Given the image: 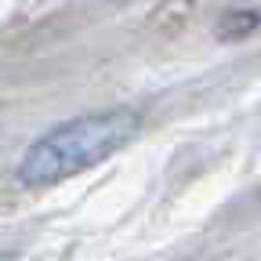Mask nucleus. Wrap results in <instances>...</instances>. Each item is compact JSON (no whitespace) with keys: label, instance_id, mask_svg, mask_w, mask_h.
Instances as JSON below:
<instances>
[{"label":"nucleus","instance_id":"f03ea898","mask_svg":"<svg viewBox=\"0 0 261 261\" xmlns=\"http://www.w3.org/2000/svg\"><path fill=\"white\" fill-rule=\"evenodd\" d=\"M257 22H261V18H257L254 11H243V15H240V11H228V15L221 18V37H247Z\"/></svg>","mask_w":261,"mask_h":261},{"label":"nucleus","instance_id":"f257e3e1","mask_svg":"<svg viewBox=\"0 0 261 261\" xmlns=\"http://www.w3.org/2000/svg\"><path fill=\"white\" fill-rule=\"evenodd\" d=\"M138 130H142V120L130 109H106V113L65 120L25 149L18 163V178L25 185L65 181L120 152L127 142H135Z\"/></svg>","mask_w":261,"mask_h":261}]
</instances>
